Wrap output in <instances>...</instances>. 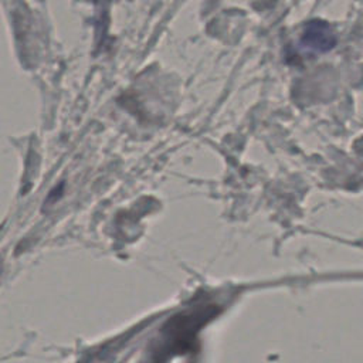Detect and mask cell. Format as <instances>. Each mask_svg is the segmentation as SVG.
Instances as JSON below:
<instances>
[{"instance_id": "cell-1", "label": "cell", "mask_w": 363, "mask_h": 363, "mask_svg": "<svg viewBox=\"0 0 363 363\" xmlns=\"http://www.w3.org/2000/svg\"><path fill=\"white\" fill-rule=\"evenodd\" d=\"M301 43L312 51L328 52L336 45V35L329 23L315 18L303 26Z\"/></svg>"}]
</instances>
